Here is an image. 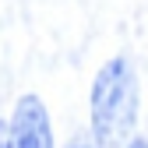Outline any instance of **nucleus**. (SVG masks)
Instances as JSON below:
<instances>
[{"mask_svg": "<svg viewBox=\"0 0 148 148\" xmlns=\"http://www.w3.org/2000/svg\"><path fill=\"white\" fill-rule=\"evenodd\" d=\"M138 123V78L127 57L106 60L92 85V145L120 148Z\"/></svg>", "mask_w": 148, "mask_h": 148, "instance_id": "f257e3e1", "label": "nucleus"}, {"mask_svg": "<svg viewBox=\"0 0 148 148\" xmlns=\"http://www.w3.org/2000/svg\"><path fill=\"white\" fill-rule=\"evenodd\" d=\"M7 148H53L49 113L39 95H21L7 123Z\"/></svg>", "mask_w": 148, "mask_h": 148, "instance_id": "f03ea898", "label": "nucleus"}, {"mask_svg": "<svg viewBox=\"0 0 148 148\" xmlns=\"http://www.w3.org/2000/svg\"><path fill=\"white\" fill-rule=\"evenodd\" d=\"M0 148H7V123L0 120Z\"/></svg>", "mask_w": 148, "mask_h": 148, "instance_id": "7ed1b4c3", "label": "nucleus"}, {"mask_svg": "<svg viewBox=\"0 0 148 148\" xmlns=\"http://www.w3.org/2000/svg\"><path fill=\"white\" fill-rule=\"evenodd\" d=\"M67 148H95V145H88V141H74V145H67Z\"/></svg>", "mask_w": 148, "mask_h": 148, "instance_id": "20e7f679", "label": "nucleus"}]
</instances>
